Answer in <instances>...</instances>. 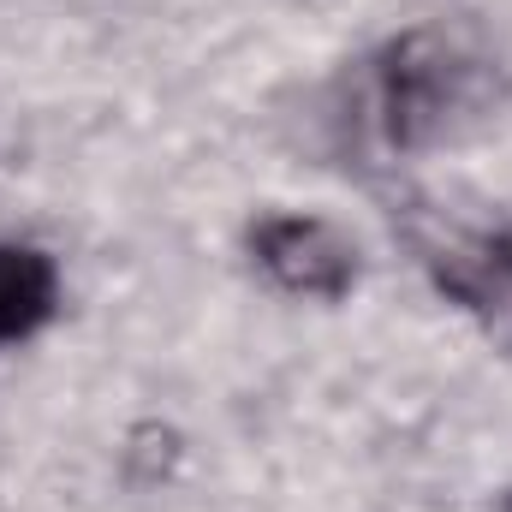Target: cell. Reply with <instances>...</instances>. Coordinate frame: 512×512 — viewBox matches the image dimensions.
I'll use <instances>...</instances> for the list:
<instances>
[{
  "label": "cell",
  "instance_id": "cell-3",
  "mask_svg": "<svg viewBox=\"0 0 512 512\" xmlns=\"http://www.w3.org/2000/svg\"><path fill=\"white\" fill-rule=\"evenodd\" d=\"M60 304V268L36 245H0V346L30 340Z\"/></svg>",
  "mask_w": 512,
  "mask_h": 512
},
{
  "label": "cell",
  "instance_id": "cell-5",
  "mask_svg": "<svg viewBox=\"0 0 512 512\" xmlns=\"http://www.w3.org/2000/svg\"><path fill=\"white\" fill-rule=\"evenodd\" d=\"M489 268H495V274L512 286V233H501V239L489 245Z\"/></svg>",
  "mask_w": 512,
  "mask_h": 512
},
{
  "label": "cell",
  "instance_id": "cell-1",
  "mask_svg": "<svg viewBox=\"0 0 512 512\" xmlns=\"http://www.w3.org/2000/svg\"><path fill=\"white\" fill-rule=\"evenodd\" d=\"M471 90V60L459 54L453 36L417 24L393 36L376 54V120H382L387 149H423L441 137L447 120L465 108Z\"/></svg>",
  "mask_w": 512,
  "mask_h": 512
},
{
  "label": "cell",
  "instance_id": "cell-2",
  "mask_svg": "<svg viewBox=\"0 0 512 512\" xmlns=\"http://www.w3.org/2000/svg\"><path fill=\"white\" fill-rule=\"evenodd\" d=\"M251 262L268 274L274 292L286 298H310V304H340L358 286V245L346 227H334L328 215H262L251 227Z\"/></svg>",
  "mask_w": 512,
  "mask_h": 512
},
{
  "label": "cell",
  "instance_id": "cell-4",
  "mask_svg": "<svg viewBox=\"0 0 512 512\" xmlns=\"http://www.w3.org/2000/svg\"><path fill=\"white\" fill-rule=\"evenodd\" d=\"M179 453H185V435H179L173 423H161V417H143L126 435V447H120L126 477L137 489H161V483L179 471Z\"/></svg>",
  "mask_w": 512,
  "mask_h": 512
},
{
  "label": "cell",
  "instance_id": "cell-6",
  "mask_svg": "<svg viewBox=\"0 0 512 512\" xmlns=\"http://www.w3.org/2000/svg\"><path fill=\"white\" fill-rule=\"evenodd\" d=\"M495 512H512V495H507V501H501V507H495Z\"/></svg>",
  "mask_w": 512,
  "mask_h": 512
}]
</instances>
